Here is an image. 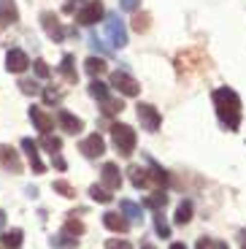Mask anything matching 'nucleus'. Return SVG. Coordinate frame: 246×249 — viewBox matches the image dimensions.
<instances>
[{"mask_svg": "<svg viewBox=\"0 0 246 249\" xmlns=\"http://www.w3.org/2000/svg\"><path fill=\"white\" fill-rule=\"evenodd\" d=\"M211 100H214L219 122L225 124L230 133H235L238 124H241V98H238V92L230 89V87H219V89H214Z\"/></svg>", "mask_w": 246, "mask_h": 249, "instance_id": "nucleus-1", "label": "nucleus"}, {"mask_svg": "<svg viewBox=\"0 0 246 249\" xmlns=\"http://www.w3.org/2000/svg\"><path fill=\"white\" fill-rule=\"evenodd\" d=\"M111 141H114V146H117V152L122 157H130L133 152H136V130L130 127V124H122V122H117V124H111Z\"/></svg>", "mask_w": 246, "mask_h": 249, "instance_id": "nucleus-2", "label": "nucleus"}, {"mask_svg": "<svg viewBox=\"0 0 246 249\" xmlns=\"http://www.w3.org/2000/svg\"><path fill=\"white\" fill-rule=\"evenodd\" d=\"M111 87L117 89L119 95H124V98H136V95L141 92V84H138L127 71H114V73H111Z\"/></svg>", "mask_w": 246, "mask_h": 249, "instance_id": "nucleus-3", "label": "nucleus"}, {"mask_svg": "<svg viewBox=\"0 0 246 249\" xmlns=\"http://www.w3.org/2000/svg\"><path fill=\"white\" fill-rule=\"evenodd\" d=\"M105 36H108L114 49H124V46H127V27L122 25V19H119L117 14H111V17L105 19Z\"/></svg>", "mask_w": 246, "mask_h": 249, "instance_id": "nucleus-4", "label": "nucleus"}, {"mask_svg": "<svg viewBox=\"0 0 246 249\" xmlns=\"http://www.w3.org/2000/svg\"><path fill=\"white\" fill-rule=\"evenodd\" d=\"M103 17H105V8H103V3H100V0H89L84 8H79V11H76V22H79V25H84V27H92L95 22H100Z\"/></svg>", "mask_w": 246, "mask_h": 249, "instance_id": "nucleus-5", "label": "nucleus"}, {"mask_svg": "<svg viewBox=\"0 0 246 249\" xmlns=\"http://www.w3.org/2000/svg\"><path fill=\"white\" fill-rule=\"evenodd\" d=\"M136 108H138V122H141L143 130H149V133H157V130H160L162 117H160V111H157L152 103H138Z\"/></svg>", "mask_w": 246, "mask_h": 249, "instance_id": "nucleus-6", "label": "nucleus"}, {"mask_svg": "<svg viewBox=\"0 0 246 249\" xmlns=\"http://www.w3.org/2000/svg\"><path fill=\"white\" fill-rule=\"evenodd\" d=\"M41 25H43L46 36H49L54 44H60L62 38H65V27H62V22H60V19H57L52 11H43V14H41Z\"/></svg>", "mask_w": 246, "mask_h": 249, "instance_id": "nucleus-7", "label": "nucleus"}, {"mask_svg": "<svg viewBox=\"0 0 246 249\" xmlns=\"http://www.w3.org/2000/svg\"><path fill=\"white\" fill-rule=\"evenodd\" d=\"M100 179H103V187L108 193H117L119 187H122V174H119L117 162H105L103 171H100Z\"/></svg>", "mask_w": 246, "mask_h": 249, "instance_id": "nucleus-8", "label": "nucleus"}, {"mask_svg": "<svg viewBox=\"0 0 246 249\" xmlns=\"http://www.w3.org/2000/svg\"><path fill=\"white\" fill-rule=\"evenodd\" d=\"M27 68H30V57L22 49H11L6 54V71L8 73H25Z\"/></svg>", "mask_w": 246, "mask_h": 249, "instance_id": "nucleus-9", "label": "nucleus"}, {"mask_svg": "<svg viewBox=\"0 0 246 249\" xmlns=\"http://www.w3.org/2000/svg\"><path fill=\"white\" fill-rule=\"evenodd\" d=\"M0 165L11 174H22V160H19L17 149L8 146V143H0Z\"/></svg>", "mask_w": 246, "mask_h": 249, "instance_id": "nucleus-10", "label": "nucleus"}, {"mask_svg": "<svg viewBox=\"0 0 246 249\" xmlns=\"http://www.w3.org/2000/svg\"><path fill=\"white\" fill-rule=\"evenodd\" d=\"M79 149L84 152V157H100L105 152V141H103V136L92 133V136H87L84 141L79 143Z\"/></svg>", "mask_w": 246, "mask_h": 249, "instance_id": "nucleus-11", "label": "nucleus"}, {"mask_svg": "<svg viewBox=\"0 0 246 249\" xmlns=\"http://www.w3.org/2000/svg\"><path fill=\"white\" fill-rule=\"evenodd\" d=\"M57 122H60V127L65 133H70V136H76V133L84 130V119L73 117V114L65 111V108H60V111H57Z\"/></svg>", "mask_w": 246, "mask_h": 249, "instance_id": "nucleus-12", "label": "nucleus"}, {"mask_svg": "<svg viewBox=\"0 0 246 249\" xmlns=\"http://www.w3.org/2000/svg\"><path fill=\"white\" fill-rule=\"evenodd\" d=\"M22 149L27 152V160H30L33 174H43V171H46V165H43L41 155H38V143L33 141V138H22Z\"/></svg>", "mask_w": 246, "mask_h": 249, "instance_id": "nucleus-13", "label": "nucleus"}, {"mask_svg": "<svg viewBox=\"0 0 246 249\" xmlns=\"http://www.w3.org/2000/svg\"><path fill=\"white\" fill-rule=\"evenodd\" d=\"M19 22V11L14 0H0V27H11Z\"/></svg>", "mask_w": 246, "mask_h": 249, "instance_id": "nucleus-14", "label": "nucleus"}, {"mask_svg": "<svg viewBox=\"0 0 246 249\" xmlns=\"http://www.w3.org/2000/svg\"><path fill=\"white\" fill-rule=\"evenodd\" d=\"M30 119H33V124H35L41 133H49L52 127H54V119L43 111L41 106H33V108H30Z\"/></svg>", "mask_w": 246, "mask_h": 249, "instance_id": "nucleus-15", "label": "nucleus"}, {"mask_svg": "<svg viewBox=\"0 0 246 249\" xmlns=\"http://www.w3.org/2000/svg\"><path fill=\"white\" fill-rule=\"evenodd\" d=\"M103 225L111 233H127V228H130V222L124 217H119L117 212H105L103 214Z\"/></svg>", "mask_w": 246, "mask_h": 249, "instance_id": "nucleus-16", "label": "nucleus"}, {"mask_svg": "<svg viewBox=\"0 0 246 249\" xmlns=\"http://www.w3.org/2000/svg\"><path fill=\"white\" fill-rule=\"evenodd\" d=\"M127 174H130V181H133V187H149L152 184V176H149V171L146 168H141V165H130L127 168Z\"/></svg>", "mask_w": 246, "mask_h": 249, "instance_id": "nucleus-17", "label": "nucleus"}, {"mask_svg": "<svg viewBox=\"0 0 246 249\" xmlns=\"http://www.w3.org/2000/svg\"><path fill=\"white\" fill-rule=\"evenodd\" d=\"M119 209H122V217L127 219V222H138V219H143L141 206L133 203V200H119Z\"/></svg>", "mask_w": 246, "mask_h": 249, "instance_id": "nucleus-18", "label": "nucleus"}, {"mask_svg": "<svg viewBox=\"0 0 246 249\" xmlns=\"http://www.w3.org/2000/svg\"><path fill=\"white\" fill-rule=\"evenodd\" d=\"M73 54H62V62H60V73L65 76V81L68 84H76L79 81V73H76V68H73Z\"/></svg>", "mask_w": 246, "mask_h": 249, "instance_id": "nucleus-19", "label": "nucleus"}, {"mask_svg": "<svg viewBox=\"0 0 246 249\" xmlns=\"http://www.w3.org/2000/svg\"><path fill=\"white\" fill-rule=\"evenodd\" d=\"M22 236H25V233L19 231V228H14V231L3 233L0 241H3V247H6V249H19V247H22Z\"/></svg>", "mask_w": 246, "mask_h": 249, "instance_id": "nucleus-20", "label": "nucleus"}, {"mask_svg": "<svg viewBox=\"0 0 246 249\" xmlns=\"http://www.w3.org/2000/svg\"><path fill=\"white\" fill-rule=\"evenodd\" d=\"M52 247H60V249H76V247H79V238L62 231L60 236H54V238H52Z\"/></svg>", "mask_w": 246, "mask_h": 249, "instance_id": "nucleus-21", "label": "nucleus"}, {"mask_svg": "<svg viewBox=\"0 0 246 249\" xmlns=\"http://www.w3.org/2000/svg\"><path fill=\"white\" fill-rule=\"evenodd\" d=\"M84 71L92 76V79H98V76L105 71V60H103V57H89V60L84 62Z\"/></svg>", "mask_w": 246, "mask_h": 249, "instance_id": "nucleus-22", "label": "nucleus"}, {"mask_svg": "<svg viewBox=\"0 0 246 249\" xmlns=\"http://www.w3.org/2000/svg\"><path fill=\"white\" fill-rule=\"evenodd\" d=\"M41 146L46 152H52V155H60L62 149V141L57 136H52V133H41Z\"/></svg>", "mask_w": 246, "mask_h": 249, "instance_id": "nucleus-23", "label": "nucleus"}, {"mask_svg": "<svg viewBox=\"0 0 246 249\" xmlns=\"http://www.w3.org/2000/svg\"><path fill=\"white\" fill-rule=\"evenodd\" d=\"M176 225H187L192 219V203L190 200H181V203H178V209H176Z\"/></svg>", "mask_w": 246, "mask_h": 249, "instance_id": "nucleus-24", "label": "nucleus"}, {"mask_svg": "<svg viewBox=\"0 0 246 249\" xmlns=\"http://www.w3.org/2000/svg\"><path fill=\"white\" fill-rule=\"evenodd\" d=\"M165 203H168V195L165 193H154V195H149V198L143 200V206H146V209H154V212L165 209Z\"/></svg>", "mask_w": 246, "mask_h": 249, "instance_id": "nucleus-25", "label": "nucleus"}, {"mask_svg": "<svg viewBox=\"0 0 246 249\" xmlns=\"http://www.w3.org/2000/svg\"><path fill=\"white\" fill-rule=\"evenodd\" d=\"M89 198L98 200V203H111V200H114V195H111L108 190H105V187L92 184V187H89Z\"/></svg>", "mask_w": 246, "mask_h": 249, "instance_id": "nucleus-26", "label": "nucleus"}, {"mask_svg": "<svg viewBox=\"0 0 246 249\" xmlns=\"http://www.w3.org/2000/svg\"><path fill=\"white\" fill-rule=\"evenodd\" d=\"M89 95H92V98H98L100 103H103V100L108 98V87H105L100 79H92V81H89Z\"/></svg>", "mask_w": 246, "mask_h": 249, "instance_id": "nucleus-27", "label": "nucleus"}, {"mask_svg": "<svg viewBox=\"0 0 246 249\" xmlns=\"http://www.w3.org/2000/svg\"><path fill=\"white\" fill-rule=\"evenodd\" d=\"M154 231H157V236H162V238H171V225L162 219V214L160 212H154Z\"/></svg>", "mask_w": 246, "mask_h": 249, "instance_id": "nucleus-28", "label": "nucleus"}, {"mask_svg": "<svg viewBox=\"0 0 246 249\" xmlns=\"http://www.w3.org/2000/svg\"><path fill=\"white\" fill-rule=\"evenodd\" d=\"M52 190H54V193H60L62 198H76L73 184H68V181H62V179H57L54 184H52Z\"/></svg>", "mask_w": 246, "mask_h": 249, "instance_id": "nucleus-29", "label": "nucleus"}, {"mask_svg": "<svg viewBox=\"0 0 246 249\" xmlns=\"http://www.w3.org/2000/svg\"><path fill=\"white\" fill-rule=\"evenodd\" d=\"M122 108H124L122 100H111V98L103 100V114H105V117H114V114H119Z\"/></svg>", "mask_w": 246, "mask_h": 249, "instance_id": "nucleus-30", "label": "nucleus"}, {"mask_svg": "<svg viewBox=\"0 0 246 249\" xmlns=\"http://www.w3.org/2000/svg\"><path fill=\"white\" fill-rule=\"evenodd\" d=\"M65 233H70V236H81V233H84V222H81V219H73V214H70V219L65 222Z\"/></svg>", "mask_w": 246, "mask_h": 249, "instance_id": "nucleus-31", "label": "nucleus"}, {"mask_svg": "<svg viewBox=\"0 0 246 249\" xmlns=\"http://www.w3.org/2000/svg\"><path fill=\"white\" fill-rule=\"evenodd\" d=\"M133 30L136 33H146L149 30V14H136V17H133Z\"/></svg>", "mask_w": 246, "mask_h": 249, "instance_id": "nucleus-32", "label": "nucleus"}, {"mask_svg": "<svg viewBox=\"0 0 246 249\" xmlns=\"http://www.w3.org/2000/svg\"><path fill=\"white\" fill-rule=\"evenodd\" d=\"M19 89H22L25 95H38V89H41V87H38V81L22 79V81H19Z\"/></svg>", "mask_w": 246, "mask_h": 249, "instance_id": "nucleus-33", "label": "nucleus"}, {"mask_svg": "<svg viewBox=\"0 0 246 249\" xmlns=\"http://www.w3.org/2000/svg\"><path fill=\"white\" fill-rule=\"evenodd\" d=\"M105 249H133V244L124 241V238H108V241H105Z\"/></svg>", "mask_w": 246, "mask_h": 249, "instance_id": "nucleus-34", "label": "nucleus"}, {"mask_svg": "<svg viewBox=\"0 0 246 249\" xmlns=\"http://www.w3.org/2000/svg\"><path fill=\"white\" fill-rule=\"evenodd\" d=\"M35 73L41 76V79H49V65L43 60H35Z\"/></svg>", "mask_w": 246, "mask_h": 249, "instance_id": "nucleus-35", "label": "nucleus"}, {"mask_svg": "<svg viewBox=\"0 0 246 249\" xmlns=\"http://www.w3.org/2000/svg\"><path fill=\"white\" fill-rule=\"evenodd\" d=\"M138 3L141 0H119V8L122 11H138Z\"/></svg>", "mask_w": 246, "mask_h": 249, "instance_id": "nucleus-36", "label": "nucleus"}, {"mask_svg": "<svg viewBox=\"0 0 246 249\" xmlns=\"http://www.w3.org/2000/svg\"><path fill=\"white\" fill-rule=\"evenodd\" d=\"M195 249H219V241H211V238H200Z\"/></svg>", "mask_w": 246, "mask_h": 249, "instance_id": "nucleus-37", "label": "nucleus"}, {"mask_svg": "<svg viewBox=\"0 0 246 249\" xmlns=\"http://www.w3.org/2000/svg\"><path fill=\"white\" fill-rule=\"evenodd\" d=\"M76 8H79V0H68V3H65V8H62V11H65V14H73Z\"/></svg>", "mask_w": 246, "mask_h": 249, "instance_id": "nucleus-38", "label": "nucleus"}, {"mask_svg": "<svg viewBox=\"0 0 246 249\" xmlns=\"http://www.w3.org/2000/svg\"><path fill=\"white\" fill-rule=\"evenodd\" d=\"M43 98L49 100V103H54V100H60V92H54V89H46V92H43Z\"/></svg>", "mask_w": 246, "mask_h": 249, "instance_id": "nucleus-39", "label": "nucleus"}, {"mask_svg": "<svg viewBox=\"0 0 246 249\" xmlns=\"http://www.w3.org/2000/svg\"><path fill=\"white\" fill-rule=\"evenodd\" d=\"M52 157H54V165H57V168H60V171H65V160H62L60 155H52Z\"/></svg>", "mask_w": 246, "mask_h": 249, "instance_id": "nucleus-40", "label": "nucleus"}, {"mask_svg": "<svg viewBox=\"0 0 246 249\" xmlns=\"http://www.w3.org/2000/svg\"><path fill=\"white\" fill-rule=\"evenodd\" d=\"M3 228H6V212L0 209V231H3Z\"/></svg>", "mask_w": 246, "mask_h": 249, "instance_id": "nucleus-41", "label": "nucleus"}, {"mask_svg": "<svg viewBox=\"0 0 246 249\" xmlns=\"http://www.w3.org/2000/svg\"><path fill=\"white\" fill-rule=\"evenodd\" d=\"M171 249H187L184 244H171Z\"/></svg>", "mask_w": 246, "mask_h": 249, "instance_id": "nucleus-42", "label": "nucleus"}, {"mask_svg": "<svg viewBox=\"0 0 246 249\" xmlns=\"http://www.w3.org/2000/svg\"><path fill=\"white\" fill-rule=\"evenodd\" d=\"M141 249H154V247H152V244H143V247H141Z\"/></svg>", "mask_w": 246, "mask_h": 249, "instance_id": "nucleus-43", "label": "nucleus"}, {"mask_svg": "<svg viewBox=\"0 0 246 249\" xmlns=\"http://www.w3.org/2000/svg\"><path fill=\"white\" fill-rule=\"evenodd\" d=\"M219 249H228V244H222V241H219Z\"/></svg>", "mask_w": 246, "mask_h": 249, "instance_id": "nucleus-44", "label": "nucleus"}, {"mask_svg": "<svg viewBox=\"0 0 246 249\" xmlns=\"http://www.w3.org/2000/svg\"><path fill=\"white\" fill-rule=\"evenodd\" d=\"M244 249H246V244H244Z\"/></svg>", "mask_w": 246, "mask_h": 249, "instance_id": "nucleus-45", "label": "nucleus"}]
</instances>
